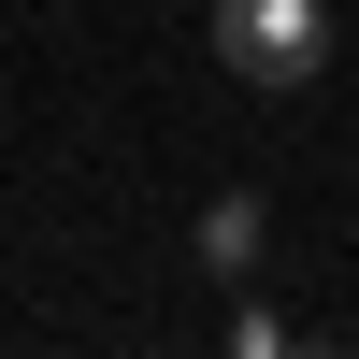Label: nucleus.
<instances>
[{
	"instance_id": "f03ea898",
	"label": "nucleus",
	"mask_w": 359,
	"mask_h": 359,
	"mask_svg": "<svg viewBox=\"0 0 359 359\" xmlns=\"http://www.w3.org/2000/svg\"><path fill=\"white\" fill-rule=\"evenodd\" d=\"M259 245H273V201H259V187H216V201H201V273H259Z\"/></svg>"
},
{
	"instance_id": "f257e3e1",
	"label": "nucleus",
	"mask_w": 359,
	"mask_h": 359,
	"mask_svg": "<svg viewBox=\"0 0 359 359\" xmlns=\"http://www.w3.org/2000/svg\"><path fill=\"white\" fill-rule=\"evenodd\" d=\"M216 72L230 86H316L331 72V0H216Z\"/></svg>"
}]
</instances>
